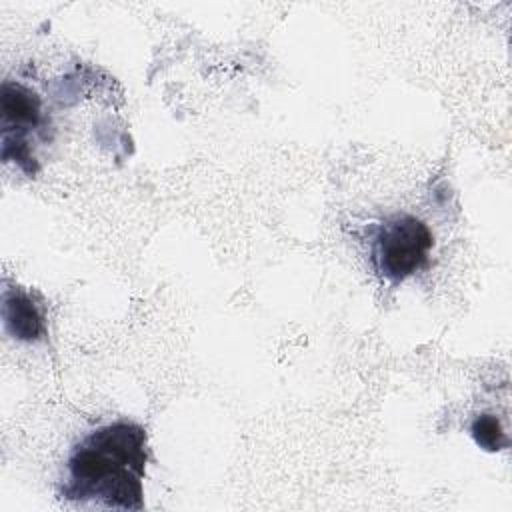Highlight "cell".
Instances as JSON below:
<instances>
[{
  "label": "cell",
  "mask_w": 512,
  "mask_h": 512,
  "mask_svg": "<svg viewBox=\"0 0 512 512\" xmlns=\"http://www.w3.org/2000/svg\"><path fill=\"white\" fill-rule=\"evenodd\" d=\"M148 434L120 418L88 432L66 460L58 496L72 504L108 510H142Z\"/></svg>",
  "instance_id": "1"
},
{
  "label": "cell",
  "mask_w": 512,
  "mask_h": 512,
  "mask_svg": "<svg viewBox=\"0 0 512 512\" xmlns=\"http://www.w3.org/2000/svg\"><path fill=\"white\" fill-rule=\"evenodd\" d=\"M432 246L428 224L412 214H394L376 228L370 260L386 282L400 284L428 264Z\"/></svg>",
  "instance_id": "2"
},
{
  "label": "cell",
  "mask_w": 512,
  "mask_h": 512,
  "mask_svg": "<svg viewBox=\"0 0 512 512\" xmlns=\"http://www.w3.org/2000/svg\"><path fill=\"white\" fill-rule=\"evenodd\" d=\"M0 108H2V158L8 156L14 162H18L20 168H24L28 174L36 172V158L30 154L28 136L34 134L44 118H42V102L40 96L12 80L2 82V96H0Z\"/></svg>",
  "instance_id": "3"
},
{
  "label": "cell",
  "mask_w": 512,
  "mask_h": 512,
  "mask_svg": "<svg viewBox=\"0 0 512 512\" xmlns=\"http://www.w3.org/2000/svg\"><path fill=\"white\" fill-rule=\"evenodd\" d=\"M4 328L12 338L36 342L44 336V316L34 300L20 288H6L2 298Z\"/></svg>",
  "instance_id": "4"
},
{
  "label": "cell",
  "mask_w": 512,
  "mask_h": 512,
  "mask_svg": "<svg viewBox=\"0 0 512 512\" xmlns=\"http://www.w3.org/2000/svg\"><path fill=\"white\" fill-rule=\"evenodd\" d=\"M470 434H472L474 442L488 452H498L502 448H508V444H510L500 420L492 414L476 416L470 426Z\"/></svg>",
  "instance_id": "5"
}]
</instances>
